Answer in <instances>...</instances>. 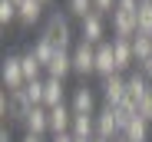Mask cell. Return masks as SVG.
Wrapping results in <instances>:
<instances>
[{
    "instance_id": "cell-7",
    "label": "cell",
    "mask_w": 152,
    "mask_h": 142,
    "mask_svg": "<svg viewBox=\"0 0 152 142\" xmlns=\"http://www.w3.org/2000/svg\"><path fill=\"white\" fill-rule=\"evenodd\" d=\"M119 135H122V129H119V122H116L113 106H103V109L96 112V139L113 142V139H119Z\"/></svg>"
},
{
    "instance_id": "cell-36",
    "label": "cell",
    "mask_w": 152,
    "mask_h": 142,
    "mask_svg": "<svg viewBox=\"0 0 152 142\" xmlns=\"http://www.w3.org/2000/svg\"><path fill=\"white\" fill-rule=\"evenodd\" d=\"M139 4H152V0H139Z\"/></svg>"
},
{
    "instance_id": "cell-4",
    "label": "cell",
    "mask_w": 152,
    "mask_h": 142,
    "mask_svg": "<svg viewBox=\"0 0 152 142\" xmlns=\"http://www.w3.org/2000/svg\"><path fill=\"white\" fill-rule=\"evenodd\" d=\"M69 109L73 116H96V89L80 83V86H73V96H69Z\"/></svg>"
},
{
    "instance_id": "cell-21",
    "label": "cell",
    "mask_w": 152,
    "mask_h": 142,
    "mask_svg": "<svg viewBox=\"0 0 152 142\" xmlns=\"http://www.w3.org/2000/svg\"><path fill=\"white\" fill-rule=\"evenodd\" d=\"M30 53H33V56H37V60L43 63V69H46V63L56 56V46L50 43L46 36H37V40H33V46H30Z\"/></svg>"
},
{
    "instance_id": "cell-19",
    "label": "cell",
    "mask_w": 152,
    "mask_h": 142,
    "mask_svg": "<svg viewBox=\"0 0 152 142\" xmlns=\"http://www.w3.org/2000/svg\"><path fill=\"white\" fill-rule=\"evenodd\" d=\"M149 129H152V122H145L142 116H136V119L126 126L122 139H126V142H149Z\"/></svg>"
},
{
    "instance_id": "cell-10",
    "label": "cell",
    "mask_w": 152,
    "mask_h": 142,
    "mask_svg": "<svg viewBox=\"0 0 152 142\" xmlns=\"http://www.w3.org/2000/svg\"><path fill=\"white\" fill-rule=\"evenodd\" d=\"M99 92H103L106 106H119V103L126 99V76H122V73H116V76L103 79V83H99Z\"/></svg>"
},
{
    "instance_id": "cell-27",
    "label": "cell",
    "mask_w": 152,
    "mask_h": 142,
    "mask_svg": "<svg viewBox=\"0 0 152 142\" xmlns=\"http://www.w3.org/2000/svg\"><path fill=\"white\" fill-rule=\"evenodd\" d=\"M17 20V4H10V0H0V23H13Z\"/></svg>"
},
{
    "instance_id": "cell-28",
    "label": "cell",
    "mask_w": 152,
    "mask_h": 142,
    "mask_svg": "<svg viewBox=\"0 0 152 142\" xmlns=\"http://www.w3.org/2000/svg\"><path fill=\"white\" fill-rule=\"evenodd\" d=\"M136 73H139V76H142V79L152 86V60H145V63H136Z\"/></svg>"
},
{
    "instance_id": "cell-30",
    "label": "cell",
    "mask_w": 152,
    "mask_h": 142,
    "mask_svg": "<svg viewBox=\"0 0 152 142\" xmlns=\"http://www.w3.org/2000/svg\"><path fill=\"white\" fill-rule=\"evenodd\" d=\"M50 142H76V139H73L69 132H63V135H53V139H50Z\"/></svg>"
},
{
    "instance_id": "cell-29",
    "label": "cell",
    "mask_w": 152,
    "mask_h": 142,
    "mask_svg": "<svg viewBox=\"0 0 152 142\" xmlns=\"http://www.w3.org/2000/svg\"><path fill=\"white\" fill-rule=\"evenodd\" d=\"M139 116H142L145 122H152V92H149V96L139 103Z\"/></svg>"
},
{
    "instance_id": "cell-34",
    "label": "cell",
    "mask_w": 152,
    "mask_h": 142,
    "mask_svg": "<svg viewBox=\"0 0 152 142\" xmlns=\"http://www.w3.org/2000/svg\"><path fill=\"white\" fill-rule=\"evenodd\" d=\"M76 142H93V139H76Z\"/></svg>"
},
{
    "instance_id": "cell-25",
    "label": "cell",
    "mask_w": 152,
    "mask_h": 142,
    "mask_svg": "<svg viewBox=\"0 0 152 142\" xmlns=\"http://www.w3.org/2000/svg\"><path fill=\"white\" fill-rule=\"evenodd\" d=\"M139 33H152V4H139Z\"/></svg>"
},
{
    "instance_id": "cell-8",
    "label": "cell",
    "mask_w": 152,
    "mask_h": 142,
    "mask_svg": "<svg viewBox=\"0 0 152 142\" xmlns=\"http://www.w3.org/2000/svg\"><path fill=\"white\" fill-rule=\"evenodd\" d=\"M116 73H119V66H116V53H113V40H106V43L96 46V76L109 79Z\"/></svg>"
},
{
    "instance_id": "cell-9",
    "label": "cell",
    "mask_w": 152,
    "mask_h": 142,
    "mask_svg": "<svg viewBox=\"0 0 152 142\" xmlns=\"http://www.w3.org/2000/svg\"><path fill=\"white\" fill-rule=\"evenodd\" d=\"M0 76H4V89H7V92H17V89L27 86V76H23L20 56H7V60H4V69H0Z\"/></svg>"
},
{
    "instance_id": "cell-37",
    "label": "cell",
    "mask_w": 152,
    "mask_h": 142,
    "mask_svg": "<svg viewBox=\"0 0 152 142\" xmlns=\"http://www.w3.org/2000/svg\"><path fill=\"white\" fill-rule=\"evenodd\" d=\"M40 4H43V7H46V4H50V0H40Z\"/></svg>"
},
{
    "instance_id": "cell-12",
    "label": "cell",
    "mask_w": 152,
    "mask_h": 142,
    "mask_svg": "<svg viewBox=\"0 0 152 142\" xmlns=\"http://www.w3.org/2000/svg\"><path fill=\"white\" fill-rule=\"evenodd\" d=\"M23 129H27V135H46L50 132V109L46 106H33L30 116L23 119Z\"/></svg>"
},
{
    "instance_id": "cell-1",
    "label": "cell",
    "mask_w": 152,
    "mask_h": 142,
    "mask_svg": "<svg viewBox=\"0 0 152 142\" xmlns=\"http://www.w3.org/2000/svg\"><path fill=\"white\" fill-rule=\"evenodd\" d=\"M136 33H139V0H119L113 13V36L132 40Z\"/></svg>"
},
{
    "instance_id": "cell-24",
    "label": "cell",
    "mask_w": 152,
    "mask_h": 142,
    "mask_svg": "<svg viewBox=\"0 0 152 142\" xmlns=\"http://www.w3.org/2000/svg\"><path fill=\"white\" fill-rule=\"evenodd\" d=\"M23 92H27V99H30L33 106H43V79L27 83V86H23Z\"/></svg>"
},
{
    "instance_id": "cell-18",
    "label": "cell",
    "mask_w": 152,
    "mask_h": 142,
    "mask_svg": "<svg viewBox=\"0 0 152 142\" xmlns=\"http://www.w3.org/2000/svg\"><path fill=\"white\" fill-rule=\"evenodd\" d=\"M73 139H96V116H73Z\"/></svg>"
},
{
    "instance_id": "cell-35",
    "label": "cell",
    "mask_w": 152,
    "mask_h": 142,
    "mask_svg": "<svg viewBox=\"0 0 152 142\" xmlns=\"http://www.w3.org/2000/svg\"><path fill=\"white\" fill-rule=\"evenodd\" d=\"M113 142H126V139H122V135H119V139H113Z\"/></svg>"
},
{
    "instance_id": "cell-14",
    "label": "cell",
    "mask_w": 152,
    "mask_h": 142,
    "mask_svg": "<svg viewBox=\"0 0 152 142\" xmlns=\"http://www.w3.org/2000/svg\"><path fill=\"white\" fill-rule=\"evenodd\" d=\"M73 73V56L69 50H56V56L46 63V76H53V79H66Z\"/></svg>"
},
{
    "instance_id": "cell-15",
    "label": "cell",
    "mask_w": 152,
    "mask_h": 142,
    "mask_svg": "<svg viewBox=\"0 0 152 142\" xmlns=\"http://www.w3.org/2000/svg\"><path fill=\"white\" fill-rule=\"evenodd\" d=\"M63 96H66V86H63V79L46 76V79H43V106H46V109L63 106Z\"/></svg>"
},
{
    "instance_id": "cell-31",
    "label": "cell",
    "mask_w": 152,
    "mask_h": 142,
    "mask_svg": "<svg viewBox=\"0 0 152 142\" xmlns=\"http://www.w3.org/2000/svg\"><path fill=\"white\" fill-rule=\"evenodd\" d=\"M0 142H13V135H10V129H7V126L0 129Z\"/></svg>"
},
{
    "instance_id": "cell-6",
    "label": "cell",
    "mask_w": 152,
    "mask_h": 142,
    "mask_svg": "<svg viewBox=\"0 0 152 142\" xmlns=\"http://www.w3.org/2000/svg\"><path fill=\"white\" fill-rule=\"evenodd\" d=\"M80 40H83V43H89V46L106 43V17L89 13L86 20H80Z\"/></svg>"
},
{
    "instance_id": "cell-32",
    "label": "cell",
    "mask_w": 152,
    "mask_h": 142,
    "mask_svg": "<svg viewBox=\"0 0 152 142\" xmlns=\"http://www.w3.org/2000/svg\"><path fill=\"white\" fill-rule=\"evenodd\" d=\"M20 142H46V139H43V135H23Z\"/></svg>"
},
{
    "instance_id": "cell-2",
    "label": "cell",
    "mask_w": 152,
    "mask_h": 142,
    "mask_svg": "<svg viewBox=\"0 0 152 142\" xmlns=\"http://www.w3.org/2000/svg\"><path fill=\"white\" fill-rule=\"evenodd\" d=\"M40 36H46L50 43L56 46V50H73V23H69V13H60V10H53L46 17V23H43V33Z\"/></svg>"
},
{
    "instance_id": "cell-17",
    "label": "cell",
    "mask_w": 152,
    "mask_h": 142,
    "mask_svg": "<svg viewBox=\"0 0 152 142\" xmlns=\"http://www.w3.org/2000/svg\"><path fill=\"white\" fill-rule=\"evenodd\" d=\"M40 17H43V4H40V0H23V4L17 7V20L23 23V27L40 23Z\"/></svg>"
},
{
    "instance_id": "cell-16",
    "label": "cell",
    "mask_w": 152,
    "mask_h": 142,
    "mask_svg": "<svg viewBox=\"0 0 152 142\" xmlns=\"http://www.w3.org/2000/svg\"><path fill=\"white\" fill-rule=\"evenodd\" d=\"M113 53H116V66H119V73H126L129 66H136L132 40H116V36H113Z\"/></svg>"
},
{
    "instance_id": "cell-13",
    "label": "cell",
    "mask_w": 152,
    "mask_h": 142,
    "mask_svg": "<svg viewBox=\"0 0 152 142\" xmlns=\"http://www.w3.org/2000/svg\"><path fill=\"white\" fill-rule=\"evenodd\" d=\"M69 129H73V109H69V103L53 106V109H50V132H53V135H63V132H69Z\"/></svg>"
},
{
    "instance_id": "cell-38",
    "label": "cell",
    "mask_w": 152,
    "mask_h": 142,
    "mask_svg": "<svg viewBox=\"0 0 152 142\" xmlns=\"http://www.w3.org/2000/svg\"><path fill=\"white\" fill-rule=\"evenodd\" d=\"M93 142H106V139H93Z\"/></svg>"
},
{
    "instance_id": "cell-22",
    "label": "cell",
    "mask_w": 152,
    "mask_h": 142,
    "mask_svg": "<svg viewBox=\"0 0 152 142\" xmlns=\"http://www.w3.org/2000/svg\"><path fill=\"white\" fill-rule=\"evenodd\" d=\"M20 66H23V76H27V83H33V79H40V73H46V69H43V63H40L30 50L20 56Z\"/></svg>"
},
{
    "instance_id": "cell-26",
    "label": "cell",
    "mask_w": 152,
    "mask_h": 142,
    "mask_svg": "<svg viewBox=\"0 0 152 142\" xmlns=\"http://www.w3.org/2000/svg\"><path fill=\"white\" fill-rule=\"evenodd\" d=\"M116 4H119V0H93V13L113 17V13H116Z\"/></svg>"
},
{
    "instance_id": "cell-20",
    "label": "cell",
    "mask_w": 152,
    "mask_h": 142,
    "mask_svg": "<svg viewBox=\"0 0 152 142\" xmlns=\"http://www.w3.org/2000/svg\"><path fill=\"white\" fill-rule=\"evenodd\" d=\"M132 56H136V63L152 60V36L149 33H136L132 36Z\"/></svg>"
},
{
    "instance_id": "cell-5",
    "label": "cell",
    "mask_w": 152,
    "mask_h": 142,
    "mask_svg": "<svg viewBox=\"0 0 152 142\" xmlns=\"http://www.w3.org/2000/svg\"><path fill=\"white\" fill-rule=\"evenodd\" d=\"M69 56H73V73H80V76H93L96 73V46L76 40V46L69 50Z\"/></svg>"
},
{
    "instance_id": "cell-33",
    "label": "cell",
    "mask_w": 152,
    "mask_h": 142,
    "mask_svg": "<svg viewBox=\"0 0 152 142\" xmlns=\"http://www.w3.org/2000/svg\"><path fill=\"white\" fill-rule=\"evenodd\" d=\"M10 4H17V7H20V4H23V0H10Z\"/></svg>"
},
{
    "instance_id": "cell-23",
    "label": "cell",
    "mask_w": 152,
    "mask_h": 142,
    "mask_svg": "<svg viewBox=\"0 0 152 142\" xmlns=\"http://www.w3.org/2000/svg\"><path fill=\"white\" fill-rule=\"evenodd\" d=\"M66 13H69V17L86 20V17L93 13V0H66Z\"/></svg>"
},
{
    "instance_id": "cell-3",
    "label": "cell",
    "mask_w": 152,
    "mask_h": 142,
    "mask_svg": "<svg viewBox=\"0 0 152 142\" xmlns=\"http://www.w3.org/2000/svg\"><path fill=\"white\" fill-rule=\"evenodd\" d=\"M30 109H33V103L27 99L23 89H17V92H7V89H4V92H0V116H4V119L23 126V119L30 116Z\"/></svg>"
},
{
    "instance_id": "cell-11",
    "label": "cell",
    "mask_w": 152,
    "mask_h": 142,
    "mask_svg": "<svg viewBox=\"0 0 152 142\" xmlns=\"http://www.w3.org/2000/svg\"><path fill=\"white\" fill-rule=\"evenodd\" d=\"M149 92H152V86L139 76V73H132V76H126V99L122 103H129L132 109H139V103L149 96Z\"/></svg>"
},
{
    "instance_id": "cell-39",
    "label": "cell",
    "mask_w": 152,
    "mask_h": 142,
    "mask_svg": "<svg viewBox=\"0 0 152 142\" xmlns=\"http://www.w3.org/2000/svg\"><path fill=\"white\" fill-rule=\"evenodd\" d=\"M149 36H152V33H149Z\"/></svg>"
}]
</instances>
